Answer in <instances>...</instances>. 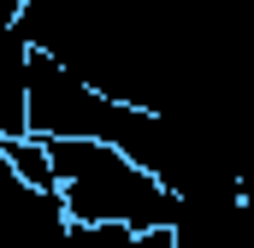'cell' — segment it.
<instances>
[{"label": "cell", "instance_id": "1", "mask_svg": "<svg viewBox=\"0 0 254 248\" xmlns=\"http://www.w3.org/2000/svg\"><path fill=\"white\" fill-rule=\"evenodd\" d=\"M60 207L71 225H119V231H172L184 201L166 184H154L136 160H125L113 142H48Z\"/></svg>", "mask_w": 254, "mask_h": 248}, {"label": "cell", "instance_id": "2", "mask_svg": "<svg viewBox=\"0 0 254 248\" xmlns=\"http://www.w3.org/2000/svg\"><path fill=\"white\" fill-rule=\"evenodd\" d=\"M119 107L125 101L89 89L60 60H48V54L30 60V136H42V142H113Z\"/></svg>", "mask_w": 254, "mask_h": 248}, {"label": "cell", "instance_id": "3", "mask_svg": "<svg viewBox=\"0 0 254 248\" xmlns=\"http://www.w3.org/2000/svg\"><path fill=\"white\" fill-rule=\"evenodd\" d=\"M6 148V160H12V172L24 178L30 189H42V195H60V178H54V154H48V142L42 136H18V142H0Z\"/></svg>", "mask_w": 254, "mask_h": 248}, {"label": "cell", "instance_id": "4", "mask_svg": "<svg viewBox=\"0 0 254 248\" xmlns=\"http://www.w3.org/2000/svg\"><path fill=\"white\" fill-rule=\"evenodd\" d=\"M142 237L136 231H119V225H71L65 248H136Z\"/></svg>", "mask_w": 254, "mask_h": 248}]
</instances>
